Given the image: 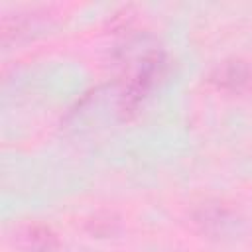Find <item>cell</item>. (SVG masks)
I'll return each mask as SVG.
<instances>
[{
  "mask_svg": "<svg viewBox=\"0 0 252 252\" xmlns=\"http://www.w3.org/2000/svg\"><path fill=\"white\" fill-rule=\"evenodd\" d=\"M18 240L24 248L33 252H51L57 248L55 232L45 224H26L18 232Z\"/></svg>",
  "mask_w": 252,
  "mask_h": 252,
  "instance_id": "3",
  "label": "cell"
},
{
  "mask_svg": "<svg viewBox=\"0 0 252 252\" xmlns=\"http://www.w3.org/2000/svg\"><path fill=\"white\" fill-rule=\"evenodd\" d=\"M195 219H197L199 226L205 232L213 234V236H228L238 226V217L230 209H226V207H222L219 203H207V205H203L197 211Z\"/></svg>",
  "mask_w": 252,
  "mask_h": 252,
  "instance_id": "2",
  "label": "cell"
},
{
  "mask_svg": "<svg viewBox=\"0 0 252 252\" xmlns=\"http://www.w3.org/2000/svg\"><path fill=\"white\" fill-rule=\"evenodd\" d=\"M211 81L222 91L240 93L252 83V69L244 59H226L215 67Z\"/></svg>",
  "mask_w": 252,
  "mask_h": 252,
  "instance_id": "1",
  "label": "cell"
}]
</instances>
